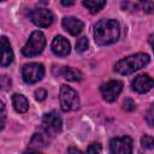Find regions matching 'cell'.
I'll return each instance as SVG.
<instances>
[{"instance_id":"obj_1","label":"cell","mask_w":154,"mask_h":154,"mask_svg":"<svg viewBox=\"0 0 154 154\" xmlns=\"http://www.w3.org/2000/svg\"><path fill=\"white\" fill-rule=\"evenodd\" d=\"M120 35V26L116 19H101L94 28V40L99 46L114 43Z\"/></svg>"},{"instance_id":"obj_2","label":"cell","mask_w":154,"mask_h":154,"mask_svg":"<svg viewBox=\"0 0 154 154\" xmlns=\"http://www.w3.org/2000/svg\"><path fill=\"white\" fill-rule=\"evenodd\" d=\"M149 63V55L146 53H137L119 60L114 65V71L120 75H131L135 71L144 67Z\"/></svg>"},{"instance_id":"obj_3","label":"cell","mask_w":154,"mask_h":154,"mask_svg":"<svg viewBox=\"0 0 154 154\" xmlns=\"http://www.w3.org/2000/svg\"><path fill=\"white\" fill-rule=\"evenodd\" d=\"M46 46V37L41 31H34L29 40L26 41L25 46L22 48V53L25 57H35L38 55L40 53H42L43 48Z\"/></svg>"},{"instance_id":"obj_4","label":"cell","mask_w":154,"mask_h":154,"mask_svg":"<svg viewBox=\"0 0 154 154\" xmlns=\"http://www.w3.org/2000/svg\"><path fill=\"white\" fill-rule=\"evenodd\" d=\"M60 106L64 112L75 111L79 107V97L76 90H73L69 85H61L60 87V94H59Z\"/></svg>"},{"instance_id":"obj_5","label":"cell","mask_w":154,"mask_h":154,"mask_svg":"<svg viewBox=\"0 0 154 154\" xmlns=\"http://www.w3.org/2000/svg\"><path fill=\"white\" fill-rule=\"evenodd\" d=\"M45 75V67L40 63H29L22 67V76L25 83L34 84L42 79Z\"/></svg>"},{"instance_id":"obj_6","label":"cell","mask_w":154,"mask_h":154,"mask_svg":"<svg viewBox=\"0 0 154 154\" xmlns=\"http://www.w3.org/2000/svg\"><path fill=\"white\" fill-rule=\"evenodd\" d=\"M42 128L48 136L57 135L58 132L61 131V128H63V122L60 116L55 111H52L45 114L42 118Z\"/></svg>"},{"instance_id":"obj_7","label":"cell","mask_w":154,"mask_h":154,"mask_svg":"<svg viewBox=\"0 0 154 154\" xmlns=\"http://www.w3.org/2000/svg\"><path fill=\"white\" fill-rule=\"evenodd\" d=\"M31 22L40 28H48L54 19V16L48 8H35L30 12Z\"/></svg>"},{"instance_id":"obj_8","label":"cell","mask_w":154,"mask_h":154,"mask_svg":"<svg viewBox=\"0 0 154 154\" xmlns=\"http://www.w3.org/2000/svg\"><path fill=\"white\" fill-rule=\"evenodd\" d=\"M122 89H123V83L120 81H109L100 87L101 95L103 100H106L107 102H113L120 94Z\"/></svg>"},{"instance_id":"obj_9","label":"cell","mask_w":154,"mask_h":154,"mask_svg":"<svg viewBox=\"0 0 154 154\" xmlns=\"http://www.w3.org/2000/svg\"><path fill=\"white\" fill-rule=\"evenodd\" d=\"M109 150L116 154H129L132 152V140L129 136L112 138L109 142Z\"/></svg>"},{"instance_id":"obj_10","label":"cell","mask_w":154,"mask_h":154,"mask_svg":"<svg viewBox=\"0 0 154 154\" xmlns=\"http://www.w3.org/2000/svg\"><path fill=\"white\" fill-rule=\"evenodd\" d=\"M153 87H154V79L148 73L138 75L132 81V89L140 94H144L149 91Z\"/></svg>"},{"instance_id":"obj_11","label":"cell","mask_w":154,"mask_h":154,"mask_svg":"<svg viewBox=\"0 0 154 154\" xmlns=\"http://www.w3.org/2000/svg\"><path fill=\"white\" fill-rule=\"evenodd\" d=\"M52 51L55 55L58 57H65L70 53L71 51V46H70V42L64 37V36H55L52 41Z\"/></svg>"},{"instance_id":"obj_12","label":"cell","mask_w":154,"mask_h":154,"mask_svg":"<svg viewBox=\"0 0 154 154\" xmlns=\"http://www.w3.org/2000/svg\"><path fill=\"white\" fill-rule=\"evenodd\" d=\"M63 28L72 36H77L81 34V31L83 30V22L76 17H65L61 22Z\"/></svg>"},{"instance_id":"obj_13","label":"cell","mask_w":154,"mask_h":154,"mask_svg":"<svg viewBox=\"0 0 154 154\" xmlns=\"http://www.w3.org/2000/svg\"><path fill=\"white\" fill-rule=\"evenodd\" d=\"M13 61V51L7 37H1V66L6 67Z\"/></svg>"},{"instance_id":"obj_14","label":"cell","mask_w":154,"mask_h":154,"mask_svg":"<svg viewBox=\"0 0 154 154\" xmlns=\"http://www.w3.org/2000/svg\"><path fill=\"white\" fill-rule=\"evenodd\" d=\"M48 144V135L45 132H36L32 135L31 140H30V150H40L43 147H46Z\"/></svg>"},{"instance_id":"obj_15","label":"cell","mask_w":154,"mask_h":154,"mask_svg":"<svg viewBox=\"0 0 154 154\" xmlns=\"http://www.w3.org/2000/svg\"><path fill=\"white\" fill-rule=\"evenodd\" d=\"M12 105H13L14 109L19 113H24L29 108V101L22 94H13L12 95Z\"/></svg>"},{"instance_id":"obj_16","label":"cell","mask_w":154,"mask_h":154,"mask_svg":"<svg viewBox=\"0 0 154 154\" xmlns=\"http://www.w3.org/2000/svg\"><path fill=\"white\" fill-rule=\"evenodd\" d=\"M61 75L65 79L71 81V82H77V81H82L83 75L79 70L73 69V67H63L61 69Z\"/></svg>"},{"instance_id":"obj_17","label":"cell","mask_w":154,"mask_h":154,"mask_svg":"<svg viewBox=\"0 0 154 154\" xmlns=\"http://www.w3.org/2000/svg\"><path fill=\"white\" fill-rule=\"evenodd\" d=\"M83 5L90 11V13H97L106 5V0H83Z\"/></svg>"},{"instance_id":"obj_18","label":"cell","mask_w":154,"mask_h":154,"mask_svg":"<svg viewBox=\"0 0 154 154\" xmlns=\"http://www.w3.org/2000/svg\"><path fill=\"white\" fill-rule=\"evenodd\" d=\"M88 47H89V42H88V38L85 36H82V37H79L77 40V42H76V51L78 53L85 52L88 49Z\"/></svg>"},{"instance_id":"obj_19","label":"cell","mask_w":154,"mask_h":154,"mask_svg":"<svg viewBox=\"0 0 154 154\" xmlns=\"http://www.w3.org/2000/svg\"><path fill=\"white\" fill-rule=\"evenodd\" d=\"M140 7L144 13H153L154 12V2L153 0H138Z\"/></svg>"},{"instance_id":"obj_20","label":"cell","mask_w":154,"mask_h":154,"mask_svg":"<svg viewBox=\"0 0 154 154\" xmlns=\"http://www.w3.org/2000/svg\"><path fill=\"white\" fill-rule=\"evenodd\" d=\"M141 146L146 149H153L154 148V137L149 135H144L141 138Z\"/></svg>"},{"instance_id":"obj_21","label":"cell","mask_w":154,"mask_h":154,"mask_svg":"<svg viewBox=\"0 0 154 154\" xmlns=\"http://www.w3.org/2000/svg\"><path fill=\"white\" fill-rule=\"evenodd\" d=\"M146 122L149 126H154V103L149 107V109L146 113Z\"/></svg>"},{"instance_id":"obj_22","label":"cell","mask_w":154,"mask_h":154,"mask_svg":"<svg viewBox=\"0 0 154 154\" xmlns=\"http://www.w3.org/2000/svg\"><path fill=\"white\" fill-rule=\"evenodd\" d=\"M47 96V91L45 89H38L35 91V99L38 100V101H43Z\"/></svg>"},{"instance_id":"obj_23","label":"cell","mask_w":154,"mask_h":154,"mask_svg":"<svg viewBox=\"0 0 154 154\" xmlns=\"http://www.w3.org/2000/svg\"><path fill=\"white\" fill-rule=\"evenodd\" d=\"M124 109L125 111H132V109H135V102L131 100V99H125V101H124Z\"/></svg>"},{"instance_id":"obj_24","label":"cell","mask_w":154,"mask_h":154,"mask_svg":"<svg viewBox=\"0 0 154 154\" xmlns=\"http://www.w3.org/2000/svg\"><path fill=\"white\" fill-rule=\"evenodd\" d=\"M87 152L88 153H100L101 152V146L99 143H93V144H90L88 147Z\"/></svg>"},{"instance_id":"obj_25","label":"cell","mask_w":154,"mask_h":154,"mask_svg":"<svg viewBox=\"0 0 154 154\" xmlns=\"http://www.w3.org/2000/svg\"><path fill=\"white\" fill-rule=\"evenodd\" d=\"M5 117H6V113H5V105H4V102L1 101V130L4 129V124H5Z\"/></svg>"},{"instance_id":"obj_26","label":"cell","mask_w":154,"mask_h":154,"mask_svg":"<svg viewBox=\"0 0 154 154\" xmlns=\"http://www.w3.org/2000/svg\"><path fill=\"white\" fill-rule=\"evenodd\" d=\"M61 4H63V6L69 7V6H71V5L75 4V0H61Z\"/></svg>"},{"instance_id":"obj_27","label":"cell","mask_w":154,"mask_h":154,"mask_svg":"<svg viewBox=\"0 0 154 154\" xmlns=\"http://www.w3.org/2000/svg\"><path fill=\"white\" fill-rule=\"evenodd\" d=\"M149 43L152 46V49H153V53H154V34L149 36Z\"/></svg>"},{"instance_id":"obj_28","label":"cell","mask_w":154,"mask_h":154,"mask_svg":"<svg viewBox=\"0 0 154 154\" xmlns=\"http://www.w3.org/2000/svg\"><path fill=\"white\" fill-rule=\"evenodd\" d=\"M69 152H76V153H81V150H79V149H77V148H70V149H69Z\"/></svg>"},{"instance_id":"obj_29","label":"cell","mask_w":154,"mask_h":154,"mask_svg":"<svg viewBox=\"0 0 154 154\" xmlns=\"http://www.w3.org/2000/svg\"><path fill=\"white\" fill-rule=\"evenodd\" d=\"M2 1H5V0H2Z\"/></svg>"}]
</instances>
